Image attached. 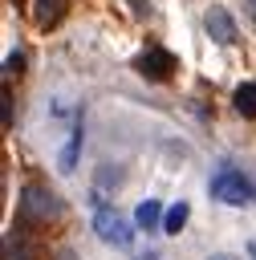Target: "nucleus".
<instances>
[{
  "instance_id": "5",
  "label": "nucleus",
  "mask_w": 256,
  "mask_h": 260,
  "mask_svg": "<svg viewBox=\"0 0 256 260\" xmlns=\"http://www.w3.org/2000/svg\"><path fill=\"white\" fill-rule=\"evenodd\" d=\"M203 24H207V32H211L219 45H236V41H240V28H236V20H232V16H228V8H219V4H211V8H207Z\"/></svg>"
},
{
  "instance_id": "7",
  "label": "nucleus",
  "mask_w": 256,
  "mask_h": 260,
  "mask_svg": "<svg viewBox=\"0 0 256 260\" xmlns=\"http://www.w3.org/2000/svg\"><path fill=\"white\" fill-rule=\"evenodd\" d=\"M232 106H236V114H244V118H256V81H244V85H236V93H232Z\"/></svg>"
},
{
  "instance_id": "11",
  "label": "nucleus",
  "mask_w": 256,
  "mask_h": 260,
  "mask_svg": "<svg viewBox=\"0 0 256 260\" xmlns=\"http://www.w3.org/2000/svg\"><path fill=\"white\" fill-rule=\"evenodd\" d=\"M248 4V16H252V24H256V0H244Z\"/></svg>"
},
{
  "instance_id": "13",
  "label": "nucleus",
  "mask_w": 256,
  "mask_h": 260,
  "mask_svg": "<svg viewBox=\"0 0 256 260\" xmlns=\"http://www.w3.org/2000/svg\"><path fill=\"white\" fill-rule=\"evenodd\" d=\"M215 260H228V256H215Z\"/></svg>"
},
{
  "instance_id": "9",
  "label": "nucleus",
  "mask_w": 256,
  "mask_h": 260,
  "mask_svg": "<svg viewBox=\"0 0 256 260\" xmlns=\"http://www.w3.org/2000/svg\"><path fill=\"white\" fill-rule=\"evenodd\" d=\"M187 215H191V207L179 199V203L167 211V219H163V232H167V236H179V232H183V223H187Z\"/></svg>"
},
{
  "instance_id": "4",
  "label": "nucleus",
  "mask_w": 256,
  "mask_h": 260,
  "mask_svg": "<svg viewBox=\"0 0 256 260\" xmlns=\"http://www.w3.org/2000/svg\"><path fill=\"white\" fill-rule=\"evenodd\" d=\"M93 232H98L106 244H114V248H130V240H134L130 223H126L118 211H110V207H98V215H93Z\"/></svg>"
},
{
  "instance_id": "2",
  "label": "nucleus",
  "mask_w": 256,
  "mask_h": 260,
  "mask_svg": "<svg viewBox=\"0 0 256 260\" xmlns=\"http://www.w3.org/2000/svg\"><path fill=\"white\" fill-rule=\"evenodd\" d=\"M20 215H24L28 223H49V219L61 215V203H57V195L45 191V187H24V195H20Z\"/></svg>"
},
{
  "instance_id": "6",
  "label": "nucleus",
  "mask_w": 256,
  "mask_h": 260,
  "mask_svg": "<svg viewBox=\"0 0 256 260\" xmlns=\"http://www.w3.org/2000/svg\"><path fill=\"white\" fill-rule=\"evenodd\" d=\"M65 8H69V0H37V4H33V24L45 32V28H53V24L65 16Z\"/></svg>"
},
{
  "instance_id": "10",
  "label": "nucleus",
  "mask_w": 256,
  "mask_h": 260,
  "mask_svg": "<svg viewBox=\"0 0 256 260\" xmlns=\"http://www.w3.org/2000/svg\"><path fill=\"white\" fill-rule=\"evenodd\" d=\"M4 260H37V256H33V248H28L16 232H8V236H4Z\"/></svg>"
},
{
  "instance_id": "3",
  "label": "nucleus",
  "mask_w": 256,
  "mask_h": 260,
  "mask_svg": "<svg viewBox=\"0 0 256 260\" xmlns=\"http://www.w3.org/2000/svg\"><path fill=\"white\" fill-rule=\"evenodd\" d=\"M134 69L146 77V81H167L175 69H179V61H175V53H167V49H158V45H150L146 53H138V61H134Z\"/></svg>"
},
{
  "instance_id": "1",
  "label": "nucleus",
  "mask_w": 256,
  "mask_h": 260,
  "mask_svg": "<svg viewBox=\"0 0 256 260\" xmlns=\"http://www.w3.org/2000/svg\"><path fill=\"white\" fill-rule=\"evenodd\" d=\"M211 199H219L228 207H248V203H256V183L236 167H219L211 175Z\"/></svg>"
},
{
  "instance_id": "8",
  "label": "nucleus",
  "mask_w": 256,
  "mask_h": 260,
  "mask_svg": "<svg viewBox=\"0 0 256 260\" xmlns=\"http://www.w3.org/2000/svg\"><path fill=\"white\" fill-rule=\"evenodd\" d=\"M163 219H167V215H163V207H158L154 199L138 203V211H134V223H138V228H146V232H150V228H158Z\"/></svg>"
},
{
  "instance_id": "12",
  "label": "nucleus",
  "mask_w": 256,
  "mask_h": 260,
  "mask_svg": "<svg viewBox=\"0 0 256 260\" xmlns=\"http://www.w3.org/2000/svg\"><path fill=\"white\" fill-rule=\"evenodd\" d=\"M248 256H252V260H256V240H248Z\"/></svg>"
}]
</instances>
